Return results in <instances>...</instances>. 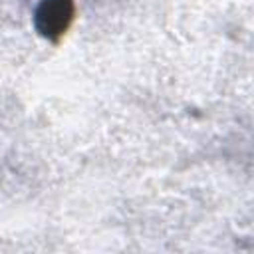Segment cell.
<instances>
[{"mask_svg":"<svg viewBox=\"0 0 254 254\" xmlns=\"http://www.w3.org/2000/svg\"><path fill=\"white\" fill-rule=\"evenodd\" d=\"M73 20H75L73 0H40L34 10L36 32L52 44H58L69 32Z\"/></svg>","mask_w":254,"mask_h":254,"instance_id":"cell-1","label":"cell"}]
</instances>
